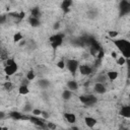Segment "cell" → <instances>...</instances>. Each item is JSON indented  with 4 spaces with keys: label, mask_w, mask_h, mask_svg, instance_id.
<instances>
[{
    "label": "cell",
    "mask_w": 130,
    "mask_h": 130,
    "mask_svg": "<svg viewBox=\"0 0 130 130\" xmlns=\"http://www.w3.org/2000/svg\"><path fill=\"white\" fill-rule=\"evenodd\" d=\"M78 68H79V72L82 75H89L91 73V68L88 65H80Z\"/></svg>",
    "instance_id": "9"
},
{
    "label": "cell",
    "mask_w": 130,
    "mask_h": 130,
    "mask_svg": "<svg viewBox=\"0 0 130 130\" xmlns=\"http://www.w3.org/2000/svg\"><path fill=\"white\" fill-rule=\"evenodd\" d=\"M21 113L20 112H17V111H13V112H11L10 114H9V116L13 119V120H20V118H21Z\"/></svg>",
    "instance_id": "20"
},
{
    "label": "cell",
    "mask_w": 130,
    "mask_h": 130,
    "mask_svg": "<svg viewBox=\"0 0 130 130\" xmlns=\"http://www.w3.org/2000/svg\"><path fill=\"white\" fill-rule=\"evenodd\" d=\"M114 44L122 52V56H124L126 59L130 57V43H129V41L121 39V40L114 41Z\"/></svg>",
    "instance_id": "1"
},
{
    "label": "cell",
    "mask_w": 130,
    "mask_h": 130,
    "mask_svg": "<svg viewBox=\"0 0 130 130\" xmlns=\"http://www.w3.org/2000/svg\"><path fill=\"white\" fill-rule=\"evenodd\" d=\"M128 1H129V0H128Z\"/></svg>",
    "instance_id": "41"
},
{
    "label": "cell",
    "mask_w": 130,
    "mask_h": 130,
    "mask_svg": "<svg viewBox=\"0 0 130 130\" xmlns=\"http://www.w3.org/2000/svg\"><path fill=\"white\" fill-rule=\"evenodd\" d=\"M107 80H108V77H107V75H105V74H100V75L96 77V82L105 83Z\"/></svg>",
    "instance_id": "22"
},
{
    "label": "cell",
    "mask_w": 130,
    "mask_h": 130,
    "mask_svg": "<svg viewBox=\"0 0 130 130\" xmlns=\"http://www.w3.org/2000/svg\"><path fill=\"white\" fill-rule=\"evenodd\" d=\"M31 110H32V106H31V105H29V104H27V105H25V106L23 107V111H24L25 113L31 112Z\"/></svg>",
    "instance_id": "27"
},
{
    "label": "cell",
    "mask_w": 130,
    "mask_h": 130,
    "mask_svg": "<svg viewBox=\"0 0 130 130\" xmlns=\"http://www.w3.org/2000/svg\"><path fill=\"white\" fill-rule=\"evenodd\" d=\"M5 117H6V114H5L4 112L0 111V120H3V119H4Z\"/></svg>",
    "instance_id": "36"
},
{
    "label": "cell",
    "mask_w": 130,
    "mask_h": 130,
    "mask_svg": "<svg viewBox=\"0 0 130 130\" xmlns=\"http://www.w3.org/2000/svg\"><path fill=\"white\" fill-rule=\"evenodd\" d=\"M84 122H85V125L89 128H93L96 124V120L92 117H85L84 118Z\"/></svg>",
    "instance_id": "10"
},
{
    "label": "cell",
    "mask_w": 130,
    "mask_h": 130,
    "mask_svg": "<svg viewBox=\"0 0 130 130\" xmlns=\"http://www.w3.org/2000/svg\"><path fill=\"white\" fill-rule=\"evenodd\" d=\"M17 64L15 62L14 59L12 58H7L6 59V62H5V67H4V72L7 76H11L13 75L16 71H17Z\"/></svg>",
    "instance_id": "2"
},
{
    "label": "cell",
    "mask_w": 130,
    "mask_h": 130,
    "mask_svg": "<svg viewBox=\"0 0 130 130\" xmlns=\"http://www.w3.org/2000/svg\"><path fill=\"white\" fill-rule=\"evenodd\" d=\"M126 63V58L124 56H120V57H117V64L118 65H124Z\"/></svg>",
    "instance_id": "23"
},
{
    "label": "cell",
    "mask_w": 130,
    "mask_h": 130,
    "mask_svg": "<svg viewBox=\"0 0 130 130\" xmlns=\"http://www.w3.org/2000/svg\"><path fill=\"white\" fill-rule=\"evenodd\" d=\"M57 67H58V68H60V69L65 68V61H63V60L59 61V62L57 63Z\"/></svg>",
    "instance_id": "29"
},
{
    "label": "cell",
    "mask_w": 130,
    "mask_h": 130,
    "mask_svg": "<svg viewBox=\"0 0 130 130\" xmlns=\"http://www.w3.org/2000/svg\"><path fill=\"white\" fill-rule=\"evenodd\" d=\"M67 87L68 89H70L71 91H75L78 89V83L75 80H69L67 82Z\"/></svg>",
    "instance_id": "11"
},
{
    "label": "cell",
    "mask_w": 130,
    "mask_h": 130,
    "mask_svg": "<svg viewBox=\"0 0 130 130\" xmlns=\"http://www.w3.org/2000/svg\"><path fill=\"white\" fill-rule=\"evenodd\" d=\"M88 15H90V16H89L90 18H93V17L96 15V13H95V12H93V11H90V12H88Z\"/></svg>",
    "instance_id": "38"
},
{
    "label": "cell",
    "mask_w": 130,
    "mask_h": 130,
    "mask_svg": "<svg viewBox=\"0 0 130 130\" xmlns=\"http://www.w3.org/2000/svg\"><path fill=\"white\" fill-rule=\"evenodd\" d=\"M93 89H94V91H95L96 93H99V94H103V93H105V92L107 91V88H106L105 84H104V83H101V82H96V83L94 84Z\"/></svg>",
    "instance_id": "7"
},
{
    "label": "cell",
    "mask_w": 130,
    "mask_h": 130,
    "mask_svg": "<svg viewBox=\"0 0 130 130\" xmlns=\"http://www.w3.org/2000/svg\"><path fill=\"white\" fill-rule=\"evenodd\" d=\"M79 101L82 104L86 105V106H92V105H94L96 103L98 99L93 94H87V95H80L79 96Z\"/></svg>",
    "instance_id": "3"
},
{
    "label": "cell",
    "mask_w": 130,
    "mask_h": 130,
    "mask_svg": "<svg viewBox=\"0 0 130 130\" xmlns=\"http://www.w3.org/2000/svg\"><path fill=\"white\" fill-rule=\"evenodd\" d=\"M35 77H36V74H35V72H34L32 70H29V71L26 73V79H27V80H34Z\"/></svg>",
    "instance_id": "24"
},
{
    "label": "cell",
    "mask_w": 130,
    "mask_h": 130,
    "mask_svg": "<svg viewBox=\"0 0 130 130\" xmlns=\"http://www.w3.org/2000/svg\"><path fill=\"white\" fill-rule=\"evenodd\" d=\"M18 44H19V46H20V47H23V46H25V45H26V41L22 39L20 42H18Z\"/></svg>",
    "instance_id": "34"
},
{
    "label": "cell",
    "mask_w": 130,
    "mask_h": 130,
    "mask_svg": "<svg viewBox=\"0 0 130 130\" xmlns=\"http://www.w3.org/2000/svg\"><path fill=\"white\" fill-rule=\"evenodd\" d=\"M6 20H7V18L5 15H0V24H4L6 22Z\"/></svg>",
    "instance_id": "33"
},
{
    "label": "cell",
    "mask_w": 130,
    "mask_h": 130,
    "mask_svg": "<svg viewBox=\"0 0 130 130\" xmlns=\"http://www.w3.org/2000/svg\"><path fill=\"white\" fill-rule=\"evenodd\" d=\"M46 126H47L49 129H56V128H57V126H56V125H55L53 122H48Z\"/></svg>",
    "instance_id": "31"
},
{
    "label": "cell",
    "mask_w": 130,
    "mask_h": 130,
    "mask_svg": "<svg viewBox=\"0 0 130 130\" xmlns=\"http://www.w3.org/2000/svg\"><path fill=\"white\" fill-rule=\"evenodd\" d=\"M22 39H23V36H22V34H21V32H19V31L15 32V34H14V36H13V41H14L15 43L20 42Z\"/></svg>",
    "instance_id": "21"
},
{
    "label": "cell",
    "mask_w": 130,
    "mask_h": 130,
    "mask_svg": "<svg viewBox=\"0 0 130 130\" xmlns=\"http://www.w3.org/2000/svg\"><path fill=\"white\" fill-rule=\"evenodd\" d=\"M120 115L126 119L130 118V106H123L120 110Z\"/></svg>",
    "instance_id": "8"
},
{
    "label": "cell",
    "mask_w": 130,
    "mask_h": 130,
    "mask_svg": "<svg viewBox=\"0 0 130 130\" xmlns=\"http://www.w3.org/2000/svg\"><path fill=\"white\" fill-rule=\"evenodd\" d=\"M41 116L43 117V119H45V120H47L49 117H50V114L48 113V112H45V111H42V114H41Z\"/></svg>",
    "instance_id": "32"
},
{
    "label": "cell",
    "mask_w": 130,
    "mask_h": 130,
    "mask_svg": "<svg viewBox=\"0 0 130 130\" xmlns=\"http://www.w3.org/2000/svg\"><path fill=\"white\" fill-rule=\"evenodd\" d=\"M4 88H5L6 90H11V89L13 88V84H12L10 81H6V82L4 83Z\"/></svg>",
    "instance_id": "25"
},
{
    "label": "cell",
    "mask_w": 130,
    "mask_h": 130,
    "mask_svg": "<svg viewBox=\"0 0 130 130\" xmlns=\"http://www.w3.org/2000/svg\"><path fill=\"white\" fill-rule=\"evenodd\" d=\"M24 16H25V13H24V12H20V13H18V19H22Z\"/></svg>",
    "instance_id": "37"
},
{
    "label": "cell",
    "mask_w": 130,
    "mask_h": 130,
    "mask_svg": "<svg viewBox=\"0 0 130 130\" xmlns=\"http://www.w3.org/2000/svg\"><path fill=\"white\" fill-rule=\"evenodd\" d=\"M30 113H31L34 116H41V114H42V111H41L40 109H32Z\"/></svg>",
    "instance_id": "26"
},
{
    "label": "cell",
    "mask_w": 130,
    "mask_h": 130,
    "mask_svg": "<svg viewBox=\"0 0 130 130\" xmlns=\"http://www.w3.org/2000/svg\"><path fill=\"white\" fill-rule=\"evenodd\" d=\"M111 56H112V57H113L114 59H116V58L118 57V55H117V53H116V52H114V51H113V52L111 53Z\"/></svg>",
    "instance_id": "39"
},
{
    "label": "cell",
    "mask_w": 130,
    "mask_h": 130,
    "mask_svg": "<svg viewBox=\"0 0 130 130\" xmlns=\"http://www.w3.org/2000/svg\"><path fill=\"white\" fill-rule=\"evenodd\" d=\"M38 84H39V86L41 87V88H47V87H49V85H50V81L49 80H47V79H40L39 80V82H38Z\"/></svg>",
    "instance_id": "17"
},
{
    "label": "cell",
    "mask_w": 130,
    "mask_h": 130,
    "mask_svg": "<svg viewBox=\"0 0 130 130\" xmlns=\"http://www.w3.org/2000/svg\"><path fill=\"white\" fill-rule=\"evenodd\" d=\"M108 34H109V37H111V38H116L119 35V32L117 30H110Z\"/></svg>",
    "instance_id": "28"
},
{
    "label": "cell",
    "mask_w": 130,
    "mask_h": 130,
    "mask_svg": "<svg viewBox=\"0 0 130 130\" xmlns=\"http://www.w3.org/2000/svg\"><path fill=\"white\" fill-rule=\"evenodd\" d=\"M1 129H3V128H2V127H0V130H1Z\"/></svg>",
    "instance_id": "40"
},
{
    "label": "cell",
    "mask_w": 130,
    "mask_h": 130,
    "mask_svg": "<svg viewBox=\"0 0 130 130\" xmlns=\"http://www.w3.org/2000/svg\"><path fill=\"white\" fill-rule=\"evenodd\" d=\"M53 28L56 30V29H59L60 28V23L59 22H56V23H54V25H53Z\"/></svg>",
    "instance_id": "35"
},
{
    "label": "cell",
    "mask_w": 130,
    "mask_h": 130,
    "mask_svg": "<svg viewBox=\"0 0 130 130\" xmlns=\"http://www.w3.org/2000/svg\"><path fill=\"white\" fill-rule=\"evenodd\" d=\"M28 22H29V24H30L31 26H34V27H38V26H40V24H41L40 18L32 17V16H30V17L28 18Z\"/></svg>",
    "instance_id": "13"
},
{
    "label": "cell",
    "mask_w": 130,
    "mask_h": 130,
    "mask_svg": "<svg viewBox=\"0 0 130 130\" xmlns=\"http://www.w3.org/2000/svg\"><path fill=\"white\" fill-rule=\"evenodd\" d=\"M18 91H19L20 94H23V95H24V94H27V93L29 92V89H28V87H27L26 84H22V85L19 86Z\"/></svg>",
    "instance_id": "19"
},
{
    "label": "cell",
    "mask_w": 130,
    "mask_h": 130,
    "mask_svg": "<svg viewBox=\"0 0 130 130\" xmlns=\"http://www.w3.org/2000/svg\"><path fill=\"white\" fill-rule=\"evenodd\" d=\"M30 14H31L32 17L40 18V16H41V10L39 9V7H34V8L30 10Z\"/></svg>",
    "instance_id": "18"
},
{
    "label": "cell",
    "mask_w": 130,
    "mask_h": 130,
    "mask_svg": "<svg viewBox=\"0 0 130 130\" xmlns=\"http://www.w3.org/2000/svg\"><path fill=\"white\" fill-rule=\"evenodd\" d=\"M71 5H72V0H63V2H62V4H61V8H62L65 12H67V11L70 9Z\"/></svg>",
    "instance_id": "12"
},
{
    "label": "cell",
    "mask_w": 130,
    "mask_h": 130,
    "mask_svg": "<svg viewBox=\"0 0 130 130\" xmlns=\"http://www.w3.org/2000/svg\"><path fill=\"white\" fill-rule=\"evenodd\" d=\"M71 96H72V91H71L70 89H64V90H63V92H62V98H63V100L68 101V100L71 99Z\"/></svg>",
    "instance_id": "16"
},
{
    "label": "cell",
    "mask_w": 130,
    "mask_h": 130,
    "mask_svg": "<svg viewBox=\"0 0 130 130\" xmlns=\"http://www.w3.org/2000/svg\"><path fill=\"white\" fill-rule=\"evenodd\" d=\"M107 77H108L109 80L114 81V80H116L117 77H118V72H117V71H114V70L109 71V72L107 73Z\"/></svg>",
    "instance_id": "15"
},
{
    "label": "cell",
    "mask_w": 130,
    "mask_h": 130,
    "mask_svg": "<svg viewBox=\"0 0 130 130\" xmlns=\"http://www.w3.org/2000/svg\"><path fill=\"white\" fill-rule=\"evenodd\" d=\"M120 11L122 15H126L130 12V3L128 0H122L120 2Z\"/></svg>",
    "instance_id": "6"
},
{
    "label": "cell",
    "mask_w": 130,
    "mask_h": 130,
    "mask_svg": "<svg viewBox=\"0 0 130 130\" xmlns=\"http://www.w3.org/2000/svg\"><path fill=\"white\" fill-rule=\"evenodd\" d=\"M95 56H96V58H98V59H102V58L104 57V51H103L102 49H101V50H99Z\"/></svg>",
    "instance_id": "30"
},
{
    "label": "cell",
    "mask_w": 130,
    "mask_h": 130,
    "mask_svg": "<svg viewBox=\"0 0 130 130\" xmlns=\"http://www.w3.org/2000/svg\"><path fill=\"white\" fill-rule=\"evenodd\" d=\"M64 117H65V119L67 120V122L70 123V124H74L75 121H76V117H75V115L72 114V113H66V114L64 115Z\"/></svg>",
    "instance_id": "14"
},
{
    "label": "cell",
    "mask_w": 130,
    "mask_h": 130,
    "mask_svg": "<svg viewBox=\"0 0 130 130\" xmlns=\"http://www.w3.org/2000/svg\"><path fill=\"white\" fill-rule=\"evenodd\" d=\"M49 41L52 45V47L54 49H56L57 47H59L62 42H63V35H60V34H56V35H53L49 38Z\"/></svg>",
    "instance_id": "4"
},
{
    "label": "cell",
    "mask_w": 130,
    "mask_h": 130,
    "mask_svg": "<svg viewBox=\"0 0 130 130\" xmlns=\"http://www.w3.org/2000/svg\"><path fill=\"white\" fill-rule=\"evenodd\" d=\"M65 66L68 68V70L72 73V74H75V72L77 71L78 67H79V63L77 60L75 59H68L65 63Z\"/></svg>",
    "instance_id": "5"
}]
</instances>
